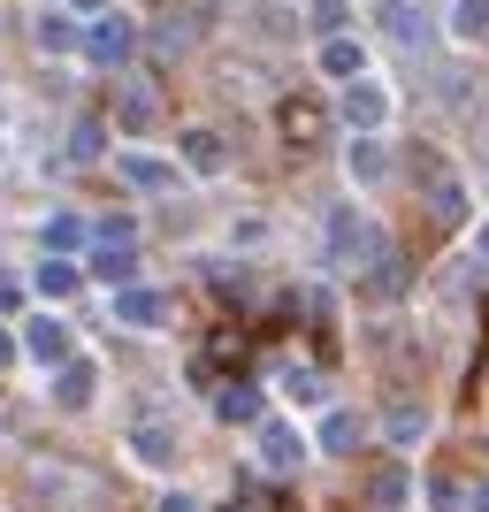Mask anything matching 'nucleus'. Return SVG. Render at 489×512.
Returning a JSON list of instances; mask_svg holds the SVG:
<instances>
[{
  "label": "nucleus",
  "instance_id": "obj_2",
  "mask_svg": "<svg viewBox=\"0 0 489 512\" xmlns=\"http://www.w3.org/2000/svg\"><path fill=\"white\" fill-rule=\"evenodd\" d=\"M337 115L352 123V138H383V123H390V92L375 85V77H360V85H344Z\"/></svg>",
  "mask_w": 489,
  "mask_h": 512
},
{
  "label": "nucleus",
  "instance_id": "obj_25",
  "mask_svg": "<svg viewBox=\"0 0 489 512\" xmlns=\"http://www.w3.org/2000/svg\"><path fill=\"white\" fill-rule=\"evenodd\" d=\"M352 436H360L352 413H329V421H321V451H352Z\"/></svg>",
  "mask_w": 489,
  "mask_h": 512
},
{
  "label": "nucleus",
  "instance_id": "obj_6",
  "mask_svg": "<svg viewBox=\"0 0 489 512\" xmlns=\"http://www.w3.org/2000/svg\"><path fill=\"white\" fill-rule=\"evenodd\" d=\"M375 31H383L390 46H421L428 39V16L413 8V0H383V8H375Z\"/></svg>",
  "mask_w": 489,
  "mask_h": 512
},
{
  "label": "nucleus",
  "instance_id": "obj_9",
  "mask_svg": "<svg viewBox=\"0 0 489 512\" xmlns=\"http://www.w3.org/2000/svg\"><path fill=\"white\" fill-rule=\"evenodd\" d=\"M23 352H31L39 367H62V360H69V329H62L54 314H39L31 329H23Z\"/></svg>",
  "mask_w": 489,
  "mask_h": 512
},
{
  "label": "nucleus",
  "instance_id": "obj_11",
  "mask_svg": "<svg viewBox=\"0 0 489 512\" xmlns=\"http://www.w3.org/2000/svg\"><path fill=\"white\" fill-rule=\"evenodd\" d=\"M344 169H352V184H383V176H390L383 138H352V146H344Z\"/></svg>",
  "mask_w": 489,
  "mask_h": 512
},
{
  "label": "nucleus",
  "instance_id": "obj_20",
  "mask_svg": "<svg viewBox=\"0 0 489 512\" xmlns=\"http://www.w3.org/2000/svg\"><path fill=\"white\" fill-rule=\"evenodd\" d=\"M306 16H314V31H321V39H344V23H352V0H314Z\"/></svg>",
  "mask_w": 489,
  "mask_h": 512
},
{
  "label": "nucleus",
  "instance_id": "obj_30",
  "mask_svg": "<svg viewBox=\"0 0 489 512\" xmlns=\"http://www.w3.org/2000/svg\"><path fill=\"white\" fill-rule=\"evenodd\" d=\"M115 0H69V16H107Z\"/></svg>",
  "mask_w": 489,
  "mask_h": 512
},
{
  "label": "nucleus",
  "instance_id": "obj_29",
  "mask_svg": "<svg viewBox=\"0 0 489 512\" xmlns=\"http://www.w3.org/2000/svg\"><path fill=\"white\" fill-rule=\"evenodd\" d=\"M161 512H199V497H184V490H169V497H161Z\"/></svg>",
  "mask_w": 489,
  "mask_h": 512
},
{
  "label": "nucleus",
  "instance_id": "obj_28",
  "mask_svg": "<svg viewBox=\"0 0 489 512\" xmlns=\"http://www.w3.org/2000/svg\"><path fill=\"white\" fill-rule=\"evenodd\" d=\"M123 123H130V130L153 123V100H146V92H130V100H123Z\"/></svg>",
  "mask_w": 489,
  "mask_h": 512
},
{
  "label": "nucleus",
  "instance_id": "obj_33",
  "mask_svg": "<svg viewBox=\"0 0 489 512\" xmlns=\"http://www.w3.org/2000/svg\"><path fill=\"white\" fill-rule=\"evenodd\" d=\"M467 512H489V482H482V490H474V505Z\"/></svg>",
  "mask_w": 489,
  "mask_h": 512
},
{
  "label": "nucleus",
  "instance_id": "obj_19",
  "mask_svg": "<svg viewBox=\"0 0 489 512\" xmlns=\"http://www.w3.org/2000/svg\"><path fill=\"white\" fill-rule=\"evenodd\" d=\"M39 299H69V291H77V268H69V260H39Z\"/></svg>",
  "mask_w": 489,
  "mask_h": 512
},
{
  "label": "nucleus",
  "instance_id": "obj_18",
  "mask_svg": "<svg viewBox=\"0 0 489 512\" xmlns=\"http://www.w3.org/2000/svg\"><path fill=\"white\" fill-rule=\"evenodd\" d=\"M92 276H100V283H130V276H138L130 245H100V253H92Z\"/></svg>",
  "mask_w": 489,
  "mask_h": 512
},
{
  "label": "nucleus",
  "instance_id": "obj_12",
  "mask_svg": "<svg viewBox=\"0 0 489 512\" xmlns=\"http://www.w3.org/2000/svg\"><path fill=\"white\" fill-rule=\"evenodd\" d=\"M115 321H130V329H161V321H169V299H161V291H123V299H115Z\"/></svg>",
  "mask_w": 489,
  "mask_h": 512
},
{
  "label": "nucleus",
  "instance_id": "obj_4",
  "mask_svg": "<svg viewBox=\"0 0 489 512\" xmlns=\"http://www.w3.org/2000/svg\"><path fill=\"white\" fill-rule=\"evenodd\" d=\"M314 62H321V77H337V85H360V77H367V46L344 31V39H321Z\"/></svg>",
  "mask_w": 489,
  "mask_h": 512
},
{
  "label": "nucleus",
  "instance_id": "obj_3",
  "mask_svg": "<svg viewBox=\"0 0 489 512\" xmlns=\"http://www.w3.org/2000/svg\"><path fill=\"white\" fill-rule=\"evenodd\" d=\"M115 176H123L130 192H169L176 184V161H161V153H115Z\"/></svg>",
  "mask_w": 489,
  "mask_h": 512
},
{
  "label": "nucleus",
  "instance_id": "obj_32",
  "mask_svg": "<svg viewBox=\"0 0 489 512\" xmlns=\"http://www.w3.org/2000/svg\"><path fill=\"white\" fill-rule=\"evenodd\" d=\"M474 253H482V260H489V222H482V230H474Z\"/></svg>",
  "mask_w": 489,
  "mask_h": 512
},
{
  "label": "nucleus",
  "instance_id": "obj_23",
  "mask_svg": "<svg viewBox=\"0 0 489 512\" xmlns=\"http://www.w3.org/2000/svg\"><path fill=\"white\" fill-rule=\"evenodd\" d=\"M214 413H222V421H260V390H222Z\"/></svg>",
  "mask_w": 489,
  "mask_h": 512
},
{
  "label": "nucleus",
  "instance_id": "obj_5",
  "mask_svg": "<svg viewBox=\"0 0 489 512\" xmlns=\"http://www.w3.org/2000/svg\"><path fill=\"white\" fill-rule=\"evenodd\" d=\"M298 459H306V436H298L291 421H268V428H260V467H268V474H291Z\"/></svg>",
  "mask_w": 489,
  "mask_h": 512
},
{
  "label": "nucleus",
  "instance_id": "obj_8",
  "mask_svg": "<svg viewBox=\"0 0 489 512\" xmlns=\"http://www.w3.org/2000/svg\"><path fill=\"white\" fill-rule=\"evenodd\" d=\"M176 146H184V169H192V176H222V169H230V146H222L214 130H184Z\"/></svg>",
  "mask_w": 489,
  "mask_h": 512
},
{
  "label": "nucleus",
  "instance_id": "obj_31",
  "mask_svg": "<svg viewBox=\"0 0 489 512\" xmlns=\"http://www.w3.org/2000/svg\"><path fill=\"white\" fill-rule=\"evenodd\" d=\"M8 360H16V337H8V329H0V367H8Z\"/></svg>",
  "mask_w": 489,
  "mask_h": 512
},
{
  "label": "nucleus",
  "instance_id": "obj_17",
  "mask_svg": "<svg viewBox=\"0 0 489 512\" xmlns=\"http://www.w3.org/2000/svg\"><path fill=\"white\" fill-rule=\"evenodd\" d=\"M421 436H428V406L398 398V406H390V444H421Z\"/></svg>",
  "mask_w": 489,
  "mask_h": 512
},
{
  "label": "nucleus",
  "instance_id": "obj_1",
  "mask_svg": "<svg viewBox=\"0 0 489 512\" xmlns=\"http://www.w3.org/2000/svg\"><path fill=\"white\" fill-rule=\"evenodd\" d=\"M130 54H138V23L130 16H92V31H85V62H100V69H123Z\"/></svg>",
  "mask_w": 489,
  "mask_h": 512
},
{
  "label": "nucleus",
  "instance_id": "obj_13",
  "mask_svg": "<svg viewBox=\"0 0 489 512\" xmlns=\"http://www.w3.org/2000/svg\"><path fill=\"white\" fill-rule=\"evenodd\" d=\"M360 291H367V299H398V291H405V260L390 253V245L367 260V283H360Z\"/></svg>",
  "mask_w": 489,
  "mask_h": 512
},
{
  "label": "nucleus",
  "instance_id": "obj_21",
  "mask_svg": "<svg viewBox=\"0 0 489 512\" xmlns=\"http://www.w3.org/2000/svg\"><path fill=\"white\" fill-rule=\"evenodd\" d=\"M77 245H85V222H77V214H54V222H46V253H77Z\"/></svg>",
  "mask_w": 489,
  "mask_h": 512
},
{
  "label": "nucleus",
  "instance_id": "obj_14",
  "mask_svg": "<svg viewBox=\"0 0 489 512\" xmlns=\"http://www.w3.org/2000/svg\"><path fill=\"white\" fill-rule=\"evenodd\" d=\"M428 214H436V222H467V192H459V176H428Z\"/></svg>",
  "mask_w": 489,
  "mask_h": 512
},
{
  "label": "nucleus",
  "instance_id": "obj_16",
  "mask_svg": "<svg viewBox=\"0 0 489 512\" xmlns=\"http://www.w3.org/2000/svg\"><path fill=\"white\" fill-rule=\"evenodd\" d=\"M39 46H46V54H77V46H85L77 16H69V8H62V16H39Z\"/></svg>",
  "mask_w": 489,
  "mask_h": 512
},
{
  "label": "nucleus",
  "instance_id": "obj_24",
  "mask_svg": "<svg viewBox=\"0 0 489 512\" xmlns=\"http://www.w3.org/2000/svg\"><path fill=\"white\" fill-rule=\"evenodd\" d=\"M130 444H138V459H146V467H169V459H176V444L161 436V428H138Z\"/></svg>",
  "mask_w": 489,
  "mask_h": 512
},
{
  "label": "nucleus",
  "instance_id": "obj_7",
  "mask_svg": "<svg viewBox=\"0 0 489 512\" xmlns=\"http://www.w3.org/2000/svg\"><path fill=\"white\" fill-rule=\"evenodd\" d=\"M92 383H100V367H92V360H62V375H54V406L85 413L92 406Z\"/></svg>",
  "mask_w": 489,
  "mask_h": 512
},
{
  "label": "nucleus",
  "instance_id": "obj_15",
  "mask_svg": "<svg viewBox=\"0 0 489 512\" xmlns=\"http://www.w3.org/2000/svg\"><path fill=\"white\" fill-rule=\"evenodd\" d=\"M451 39L459 46L489 39V0H451Z\"/></svg>",
  "mask_w": 489,
  "mask_h": 512
},
{
  "label": "nucleus",
  "instance_id": "obj_22",
  "mask_svg": "<svg viewBox=\"0 0 489 512\" xmlns=\"http://www.w3.org/2000/svg\"><path fill=\"white\" fill-rule=\"evenodd\" d=\"M283 398H298V406H321V375H314V367H283Z\"/></svg>",
  "mask_w": 489,
  "mask_h": 512
},
{
  "label": "nucleus",
  "instance_id": "obj_27",
  "mask_svg": "<svg viewBox=\"0 0 489 512\" xmlns=\"http://www.w3.org/2000/svg\"><path fill=\"white\" fill-rule=\"evenodd\" d=\"M69 161H100V123H77V138H69Z\"/></svg>",
  "mask_w": 489,
  "mask_h": 512
},
{
  "label": "nucleus",
  "instance_id": "obj_10",
  "mask_svg": "<svg viewBox=\"0 0 489 512\" xmlns=\"http://www.w3.org/2000/svg\"><path fill=\"white\" fill-rule=\"evenodd\" d=\"M276 123H283V138H291V146H314L321 123H329V107H321V100H283Z\"/></svg>",
  "mask_w": 489,
  "mask_h": 512
},
{
  "label": "nucleus",
  "instance_id": "obj_26",
  "mask_svg": "<svg viewBox=\"0 0 489 512\" xmlns=\"http://www.w3.org/2000/svg\"><path fill=\"white\" fill-rule=\"evenodd\" d=\"M367 497H375V505H398V497H405V474H398V467H383L375 482H367Z\"/></svg>",
  "mask_w": 489,
  "mask_h": 512
}]
</instances>
